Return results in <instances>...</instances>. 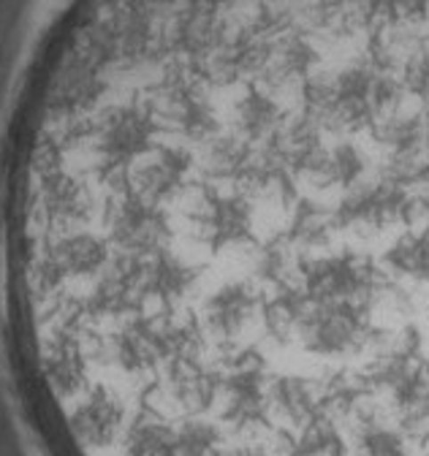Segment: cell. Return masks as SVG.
I'll return each mask as SVG.
<instances>
[{"mask_svg":"<svg viewBox=\"0 0 429 456\" xmlns=\"http://www.w3.org/2000/svg\"><path fill=\"white\" fill-rule=\"evenodd\" d=\"M198 207H206V217L201 225L206 228V237L214 253L250 237V207L245 199L218 196L214 191H206V199L198 201Z\"/></svg>","mask_w":429,"mask_h":456,"instance_id":"6da1fadb","label":"cell"}]
</instances>
